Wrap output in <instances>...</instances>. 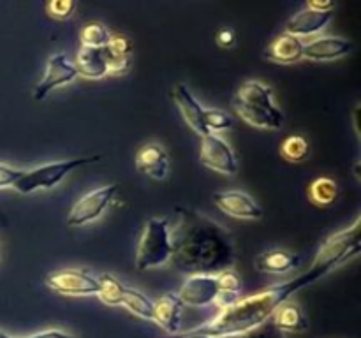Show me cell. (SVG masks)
Instances as JSON below:
<instances>
[{"instance_id":"4","label":"cell","mask_w":361,"mask_h":338,"mask_svg":"<svg viewBox=\"0 0 361 338\" xmlns=\"http://www.w3.org/2000/svg\"><path fill=\"white\" fill-rule=\"evenodd\" d=\"M171 261V239L169 222L166 218H150L145 224L137 242L136 266L137 270H152Z\"/></svg>"},{"instance_id":"40","label":"cell","mask_w":361,"mask_h":338,"mask_svg":"<svg viewBox=\"0 0 361 338\" xmlns=\"http://www.w3.org/2000/svg\"><path fill=\"white\" fill-rule=\"evenodd\" d=\"M0 338H11L9 334H6V333H2V331H0Z\"/></svg>"},{"instance_id":"16","label":"cell","mask_w":361,"mask_h":338,"mask_svg":"<svg viewBox=\"0 0 361 338\" xmlns=\"http://www.w3.org/2000/svg\"><path fill=\"white\" fill-rule=\"evenodd\" d=\"M303 49H305V42L286 32L268 44V48L264 49V56L275 63H295L303 58Z\"/></svg>"},{"instance_id":"37","label":"cell","mask_w":361,"mask_h":338,"mask_svg":"<svg viewBox=\"0 0 361 338\" xmlns=\"http://www.w3.org/2000/svg\"><path fill=\"white\" fill-rule=\"evenodd\" d=\"M27 338H76V337H73V334H69V333H63V331H59V330H49V331H41V333H35V334H32V337H27Z\"/></svg>"},{"instance_id":"36","label":"cell","mask_w":361,"mask_h":338,"mask_svg":"<svg viewBox=\"0 0 361 338\" xmlns=\"http://www.w3.org/2000/svg\"><path fill=\"white\" fill-rule=\"evenodd\" d=\"M307 9L317 11V13H334L335 4L334 2H317V0H310L307 2Z\"/></svg>"},{"instance_id":"17","label":"cell","mask_w":361,"mask_h":338,"mask_svg":"<svg viewBox=\"0 0 361 338\" xmlns=\"http://www.w3.org/2000/svg\"><path fill=\"white\" fill-rule=\"evenodd\" d=\"M331 13H317L312 9H302L288 21L286 25V32L296 37H307V35H314L317 32L323 30L328 23L331 21Z\"/></svg>"},{"instance_id":"38","label":"cell","mask_w":361,"mask_h":338,"mask_svg":"<svg viewBox=\"0 0 361 338\" xmlns=\"http://www.w3.org/2000/svg\"><path fill=\"white\" fill-rule=\"evenodd\" d=\"M0 224H2L4 227H7V224H9V220H7V217L2 213V211H0Z\"/></svg>"},{"instance_id":"2","label":"cell","mask_w":361,"mask_h":338,"mask_svg":"<svg viewBox=\"0 0 361 338\" xmlns=\"http://www.w3.org/2000/svg\"><path fill=\"white\" fill-rule=\"evenodd\" d=\"M328 271H331L330 268L312 263L309 270L300 275V277L284 282V284L271 285V287L256 292L252 296H247V298H240L235 305L222 310L214 320L192 327L189 331H183V333H178V337L197 334V337L208 338H229L238 337V334L247 333L250 330H256L261 324L270 320L275 310L282 303L289 301V298L296 291L323 278Z\"/></svg>"},{"instance_id":"28","label":"cell","mask_w":361,"mask_h":338,"mask_svg":"<svg viewBox=\"0 0 361 338\" xmlns=\"http://www.w3.org/2000/svg\"><path fill=\"white\" fill-rule=\"evenodd\" d=\"M215 280H217L219 291H228V292H235V294H240L243 289L242 277H240L235 270L221 271V273L215 275Z\"/></svg>"},{"instance_id":"12","label":"cell","mask_w":361,"mask_h":338,"mask_svg":"<svg viewBox=\"0 0 361 338\" xmlns=\"http://www.w3.org/2000/svg\"><path fill=\"white\" fill-rule=\"evenodd\" d=\"M217 292L219 285L214 275H192V277L187 278L176 296L183 305L207 306L214 303Z\"/></svg>"},{"instance_id":"21","label":"cell","mask_w":361,"mask_h":338,"mask_svg":"<svg viewBox=\"0 0 361 338\" xmlns=\"http://www.w3.org/2000/svg\"><path fill=\"white\" fill-rule=\"evenodd\" d=\"M74 67H76V73L80 76L88 77V80H101V77H104L108 74L102 48H87V46H81L76 55Z\"/></svg>"},{"instance_id":"30","label":"cell","mask_w":361,"mask_h":338,"mask_svg":"<svg viewBox=\"0 0 361 338\" xmlns=\"http://www.w3.org/2000/svg\"><path fill=\"white\" fill-rule=\"evenodd\" d=\"M104 60H106V69H108V74H126L129 73L130 65H133V56H115L109 55L104 48Z\"/></svg>"},{"instance_id":"8","label":"cell","mask_w":361,"mask_h":338,"mask_svg":"<svg viewBox=\"0 0 361 338\" xmlns=\"http://www.w3.org/2000/svg\"><path fill=\"white\" fill-rule=\"evenodd\" d=\"M200 161L203 165L222 173V175L231 176L238 171L235 151L229 146L228 141H224L217 134H208V136L201 137Z\"/></svg>"},{"instance_id":"3","label":"cell","mask_w":361,"mask_h":338,"mask_svg":"<svg viewBox=\"0 0 361 338\" xmlns=\"http://www.w3.org/2000/svg\"><path fill=\"white\" fill-rule=\"evenodd\" d=\"M236 113L243 122L257 129H281L284 113L274 101V88L261 81H245L233 101Z\"/></svg>"},{"instance_id":"29","label":"cell","mask_w":361,"mask_h":338,"mask_svg":"<svg viewBox=\"0 0 361 338\" xmlns=\"http://www.w3.org/2000/svg\"><path fill=\"white\" fill-rule=\"evenodd\" d=\"M109 55L115 56H133V42L129 37L122 34H115L109 37L108 44L104 46Z\"/></svg>"},{"instance_id":"24","label":"cell","mask_w":361,"mask_h":338,"mask_svg":"<svg viewBox=\"0 0 361 338\" xmlns=\"http://www.w3.org/2000/svg\"><path fill=\"white\" fill-rule=\"evenodd\" d=\"M309 196L317 206H328L338 197V187L331 178H316L310 183Z\"/></svg>"},{"instance_id":"34","label":"cell","mask_w":361,"mask_h":338,"mask_svg":"<svg viewBox=\"0 0 361 338\" xmlns=\"http://www.w3.org/2000/svg\"><path fill=\"white\" fill-rule=\"evenodd\" d=\"M238 299H240V294H235V292H228V291H219L217 296H215L214 303H217L219 308L224 310V308H229L231 305H235Z\"/></svg>"},{"instance_id":"32","label":"cell","mask_w":361,"mask_h":338,"mask_svg":"<svg viewBox=\"0 0 361 338\" xmlns=\"http://www.w3.org/2000/svg\"><path fill=\"white\" fill-rule=\"evenodd\" d=\"M229 338H286L282 331H279L277 327L274 326L271 320H267L264 324H261L256 330H250L247 333L238 334V337H229Z\"/></svg>"},{"instance_id":"20","label":"cell","mask_w":361,"mask_h":338,"mask_svg":"<svg viewBox=\"0 0 361 338\" xmlns=\"http://www.w3.org/2000/svg\"><path fill=\"white\" fill-rule=\"evenodd\" d=\"M300 256L289 250H268L256 259V268L263 273L284 275L298 268Z\"/></svg>"},{"instance_id":"26","label":"cell","mask_w":361,"mask_h":338,"mask_svg":"<svg viewBox=\"0 0 361 338\" xmlns=\"http://www.w3.org/2000/svg\"><path fill=\"white\" fill-rule=\"evenodd\" d=\"M109 37H111V34L102 23L85 25L80 34L81 46H87V48H104L108 44Z\"/></svg>"},{"instance_id":"11","label":"cell","mask_w":361,"mask_h":338,"mask_svg":"<svg viewBox=\"0 0 361 338\" xmlns=\"http://www.w3.org/2000/svg\"><path fill=\"white\" fill-rule=\"evenodd\" d=\"M215 206L226 215L235 218H249V220H259L263 218V208L245 192L240 190H228V192L214 194Z\"/></svg>"},{"instance_id":"19","label":"cell","mask_w":361,"mask_h":338,"mask_svg":"<svg viewBox=\"0 0 361 338\" xmlns=\"http://www.w3.org/2000/svg\"><path fill=\"white\" fill-rule=\"evenodd\" d=\"M271 323L277 327L279 331L286 333H303V331L309 330V319L303 313V310L300 308V305L291 301H286L275 310V313L271 315Z\"/></svg>"},{"instance_id":"39","label":"cell","mask_w":361,"mask_h":338,"mask_svg":"<svg viewBox=\"0 0 361 338\" xmlns=\"http://www.w3.org/2000/svg\"><path fill=\"white\" fill-rule=\"evenodd\" d=\"M175 338H208V337H197V334H190V337H178V334H176Z\"/></svg>"},{"instance_id":"33","label":"cell","mask_w":361,"mask_h":338,"mask_svg":"<svg viewBox=\"0 0 361 338\" xmlns=\"http://www.w3.org/2000/svg\"><path fill=\"white\" fill-rule=\"evenodd\" d=\"M23 169L11 168L7 164H0V189L6 187H14V183L23 176Z\"/></svg>"},{"instance_id":"25","label":"cell","mask_w":361,"mask_h":338,"mask_svg":"<svg viewBox=\"0 0 361 338\" xmlns=\"http://www.w3.org/2000/svg\"><path fill=\"white\" fill-rule=\"evenodd\" d=\"M309 141L302 136H289L282 141L281 155L289 162H302L309 157Z\"/></svg>"},{"instance_id":"1","label":"cell","mask_w":361,"mask_h":338,"mask_svg":"<svg viewBox=\"0 0 361 338\" xmlns=\"http://www.w3.org/2000/svg\"><path fill=\"white\" fill-rule=\"evenodd\" d=\"M178 220L169 229L173 266L189 277L231 270L236 242L231 231L197 210L176 208Z\"/></svg>"},{"instance_id":"18","label":"cell","mask_w":361,"mask_h":338,"mask_svg":"<svg viewBox=\"0 0 361 338\" xmlns=\"http://www.w3.org/2000/svg\"><path fill=\"white\" fill-rule=\"evenodd\" d=\"M136 165L154 180H164L168 175V154L162 146L152 143L141 148L136 155Z\"/></svg>"},{"instance_id":"13","label":"cell","mask_w":361,"mask_h":338,"mask_svg":"<svg viewBox=\"0 0 361 338\" xmlns=\"http://www.w3.org/2000/svg\"><path fill=\"white\" fill-rule=\"evenodd\" d=\"M173 97H175L176 106H178L180 113H182L187 125H189L194 132L200 134L201 137L208 136L210 130H208L207 123H204V108L196 101L192 92H190L185 84L180 83L176 84L175 90H173Z\"/></svg>"},{"instance_id":"35","label":"cell","mask_w":361,"mask_h":338,"mask_svg":"<svg viewBox=\"0 0 361 338\" xmlns=\"http://www.w3.org/2000/svg\"><path fill=\"white\" fill-rule=\"evenodd\" d=\"M215 41H217V44L221 46V48H231L236 41V35L231 28H222L221 32H217Z\"/></svg>"},{"instance_id":"6","label":"cell","mask_w":361,"mask_h":338,"mask_svg":"<svg viewBox=\"0 0 361 338\" xmlns=\"http://www.w3.org/2000/svg\"><path fill=\"white\" fill-rule=\"evenodd\" d=\"M360 218H356L351 227L342 229V231L335 232L330 238L324 239V243L317 250L314 263L334 270L335 266L356 256L360 252Z\"/></svg>"},{"instance_id":"9","label":"cell","mask_w":361,"mask_h":338,"mask_svg":"<svg viewBox=\"0 0 361 338\" xmlns=\"http://www.w3.org/2000/svg\"><path fill=\"white\" fill-rule=\"evenodd\" d=\"M46 285L62 296L97 294L99 282L83 270H62L46 277Z\"/></svg>"},{"instance_id":"14","label":"cell","mask_w":361,"mask_h":338,"mask_svg":"<svg viewBox=\"0 0 361 338\" xmlns=\"http://www.w3.org/2000/svg\"><path fill=\"white\" fill-rule=\"evenodd\" d=\"M355 49L349 39L344 37H319L314 41L307 42L303 49V56L316 62H328V60L341 58Z\"/></svg>"},{"instance_id":"23","label":"cell","mask_w":361,"mask_h":338,"mask_svg":"<svg viewBox=\"0 0 361 338\" xmlns=\"http://www.w3.org/2000/svg\"><path fill=\"white\" fill-rule=\"evenodd\" d=\"M97 282H99L97 296L101 298L102 303L111 306L122 305L126 287H123L122 282H120L118 278H115L109 273H104L97 278Z\"/></svg>"},{"instance_id":"31","label":"cell","mask_w":361,"mask_h":338,"mask_svg":"<svg viewBox=\"0 0 361 338\" xmlns=\"http://www.w3.org/2000/svg\"><path fill=\"white\" fill-rule=\"evenodd\" d=\"M74 9H76V2L73 0H51L46 6L49 16L56 18V20H67L74 13Z\"/></svg>"},{"instance_id":"10","label":"cell","mask_w":361,"mask_h":338,"mask_svg":"<svg viewBox=\"0 0 361 338\" xmlns=\"http://www.w3.org/2000/svg\"><path fill=\"white\" fill-rule=\"evenodd\" d=\"M76 76L78 73L74 63H71L60 53L59 55H53L48 60V63H46L44 76L39 81L37 87L34 88V99L35 101H44L55 88L71 83L73 80H76Z\"/></svg>"},{"instance_id":"5","label":"cell","mask_w":361,"mask_h":338,"mask_svg":"<svg viewBox=\"0 0 361 338\" xmlns=\"http://www.w3.org/2000/svg\"><path fill=\"white\" fill-rule=\"evenodd\" d=\"M99 155L94 157H80V158H69V161H59L49 162V164L35 168L32 171H25L23 176L14 183L13 189H16L20 194H32L35 190H48L59 185L69 173L74 169L81 168L85 164H92V162L99 161Z\"/></svg>"},{"instance_id":"15","label":"cell","mask_w":361,"mask_h":338,"mask_svg":"<svg viewBox=\"0 0 361 338\" xmlns=\"http://www.w3.org/2000/svg\"><path fill=\"white\" fill-rule=\"evenodd\" d=\"M182 312L183 303L173 292H166L154 301V323H157L169 334L178 333Z\"/></svg>"},{"instance_id":"7","label":"cell","mask_w":361,"mask_h":338,"mask_svg":"<svg viewBox=\"0 0 361 338\" xmlns=\"http://www.w3.org/2000/svg\"><path fill=\"white\" fill-rule=\"evenodd\" d=\"M118 185L116 183H109V185L99 187V189L92 190L87 196L81 197L73 208H71L69 215H67V225L71 227H80V225L94 222L104 213L106 208L115 197Z\"/></svg>"},{"instance_id":"22","label":"cell","mask_w":361,"mask_h":338,"mask_svg":"<svg viewBox=\"0 0 361 338\" xmlns=\"http://www.w3.org/2000/svg\"><path fill=\"white\" fill-rule=\"evenodd\" d=\"M122 305L127 306L134 315L141 317V319L154 320V301L148 296H145L141 291L126 287Z\"/></svg>"},{"instance_id":"27","label":"cell","mask_w":361,"mask_h":338,"mask_svg":"<svg viewBox=\"0 0 361 338\" xmlns=\"http://www.w3.org/2000/svg\"><path fill=\"white\" fill-rule=\"evenodd\" d=\"M204 123H207L210 134H215L219 130L231 129L233 118L221 109H204Z\"/></svg>"}]
</instances>
